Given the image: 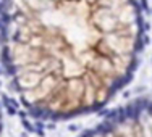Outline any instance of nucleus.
Returning <instances> with one entry per match:
<instances>
[{
	"label": "nucleus",
	"mask_w": 152,
	"mask_h": 137,
	"mask_svg": "<svg viewBox=\"0 0 152 137\" xmlns=\"http://www.w3.org/2000/svg\"><path fill=\"white\" fill-rule=\"evenodd\" d=\"M141 40L136 0H0L2 61L36 118L100 110L133 77Z\"/></svg>",
	"instance_id": "1"
},
{
	"label": "nucleus",
	"mask_w": 152,
	"mask_h": 137,
	"mask_svg": "<svg viewBox=\"0 0 152 137\" xmlns=\"http://www.w3.org/2000/svg\"><path fill=\"white\" fill-rule=\"evenodd\" d=\"M0 129H2V118H0Z\"/></svg>",
	"instance_id": "2"
}]
</instances>
